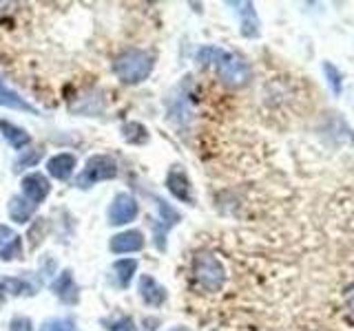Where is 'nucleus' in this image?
Masks as SVG:
<instances>
[{
    "instance_id": "nucleus-9",
    "label": "nucleus",
    "mask_w": 354,
    "mask_h": 331,
    "mask_svg": "<svg viewBox=\"0 0 354 331\" xmlns=\"http://www.w3.org/2000/svg\"><path fill=\"white\" fill-rule=\"evenodd\" d=\"M144 248V237L142 232L138 230H129V232H122V234L111 239V250L118 252V254H124V252H136Z\"/></svg>"
},
{
    "instance_id": "nucleus-15",
    "label": "nucleus",
    "mask_w": 354,
    "mask_h": 331,
    "mask_svg": "<svg viewBox=\"0 0 354 331\" xmlns=\"http://www.w3.org/2000/svg\"><path fill=\"white\" fill-rule=\"evenodd\" d=\"M0 130H3V135L7 137V141L14 146L16 150H22L29 143V135L22 128L9 124V121H0Z\"/></svg>"
},
{
    "instance_id": "nucleus-10",
    "label": "nucleus",
    "mask_w": 354,
    "mask_h": 331,
    "mask_svg": "<svg viewBox=\"0 0 354 331\" xmlns=\"http://www.w3.org/2000/svg\"><path fill=\"white\" fill-rule=\"evenodd\" d=\"M73 168H75V157H73V154H69V152H60V154H55V157H51L47 161L49 174L55 177V179H60V181L69 179Z\"/></svg>"
},
{
    "instance_id": "nucleus-17",
    "label": "nucleus",
    "mask_w": 354,
    "mask_h": 331,
    "mask_svg": "<svg viewBox=\"0 0 354 331\" xmlns=\"http://www.w3.org/2000/svg\"><path fill=\"white\" fill-rule=\"evenodd\" d=\"M69 290H73V281H71V274L64 272L58 279V283H53V292L58 294L62 301H66V294H69Z\"/></svg>"
},
{
    "instance_id": "nucleus-19",
    "label": "nucleus",
    "mask_w": 354,
    "mask_h": 331,
    "mask_svg": "<svg viewBox=\"0 0 354 331\" xmlns=\"http://www.w3.org/2000/svg\"><path fill=\"white\" fill-rule=\"evenodd\" d=\"M42 331H75V327L71 320H66V318H53L49 323L42 325Z\"/></svg>"
},
{
    "instance_id": "nucleus-1",
    "label": "nucleus",
    "mask_w": 354,
    "mask_h": 331,
    "mask_svg": "<svg viewBox=\"0 0 354 331\" xmlns=\"http://www.w3.org/2000/svg\"><path fill=\"white\" fill-rule=\"evenodd\" d=\"M191 276L193 287L202 294H217L224 290L228 281V272L215 254L210 252H197L191 263Z\"/></svg>"
},
{
    "instance_id": "nucleus-22",
    "label": "nucleus",
    "mask_w": 354,
    "mask_h": 331,
    "mask_svg": "<svg viewBox=\"0 0 354 331\" xmlns=\"http://www.w3.org/2000/svg\"><path fill=\"white\" fill-rule=\"evenodd\" d=\"M38 157H40L38 152H33L31 157H29V154H25V157H20V159H18V163H16V170H20L25 163H36V159H38Z\"/></svg>"
},
{
    "instance_id": "nucleus-20",
    "label": "nucleus",
    "mask_w": 354,
    "mask_h": 331,
    "mask_svg": "<svg viewBox=\"0 0 354 331\" xmlns=\"http://www.w3.org/2000/svg\"><path fill=\"white\" fill-rule=\"evenodd\" d=\"M9 331H31V320L29 318H14L9 325Z\"/></svg>"
},
{
    "instance_id": "nucleus-3",
    "label": "nucleus",
    "mask_w": 354,
    "mask_h": 331,
    "mask_svg": "<svg viewBox=\"0 0 354 331\" xmlns=\"http://www.w3.org/2000/svg\"><path fill=\"white\" fill-rule=\"evenodd\" d=\"M115 73L122 82L127 84H138L142 80H147L151 75V69H153V60L147 51H140V49H131V51H124L122 55H118L115 60Z\"/></svg>"
},
{
    "instance_id": "nucleus-23",
    "label": "nucleus",
    "mask_w": 354,
    "mask_h": 331,
    "mask_svg": "<svg viewBox=\"0 0 354 331\" xmlns=\"http://www.w3.org/2000/svg\"><path fill=\"white\" fill-rule=\"evenodd\" d=\"M346 303H348V309H350V314L354 316V287L346 294Z\"/></svg>"
},
{
    "instance_id": "nucleus-16",
    "label": "nucleus",
    "mask_w": 354,
    "mask_h": 331,
    "mask_svg": "<svg viewBox=\"0 0 354 331\" xmlns=\"http://www.w3.org/2000/svg\"><path fill=\"white\" fill-rule=\"evenodd\" d=\"M113 270H115V274H118L120 285H122V287H127L129 281L133 279V274H136V270H138V263L133 261V259H124V261H118V263L113 265Z\"/></svg>"
},
{
    "instance_id": "nucleus-6",
    "label": "nucleus",
    "mask_w": 354,
    "mask_h": 331,
    "mask_svg": "<svg viewBox=\"0 0 354 331\" xmlns=\"http://www.w3.org/2000/svg\"><path fill=\"white\" fill-rule=\"evenodd\" d=\"M49 190H51V185L47 181V177L40 172H31L29 177L22 179V192H25V199L31 201L33 205L42 203L44 199H47Z\"/></svg>"
},
{
    "instance_id": "nucleus-24",
    "label": "nucleus",
    "mask_w": 354,
    "mask_h": 331,
    "mask_svg": "<svg viewBox=\"0 0 354 331\" xmlns=\"http://www.w3.org/2000/svg\"><path fill=\"white\" fill-rule=\"evenodd\" d=\"M173 331H191V329H188V327H175Z\"/></svg>"
},
{
    "instance_id": "nucleus-21",
    "label": "nucleus",
    "mask_w": 354,
    "mask_h": 331,
    "mask_svg": "<svg viewBox=\"0 0 354 331\" xmlns=\"http://www.w3.org/2000/svg\"><path fill=\"white\" fill-rule=\"evenodd\" d=\"M111 331H136V325H133V320L122 318L120 323H115L113 327H111Z\"/></svg>"
},
{
    "instance_id": "nucleus-4",
    "label": "nucleus",
    "mask_w": 354,
    "mask_h": 331,
    "mask_svg": "<svg viewBox=\"0 0 354 331\" xmlns=\"http://www.w3.org/2000/svg\"><path fill=\"white\" fill-rule=\"evenodd\" d=\"M118 174V163L104 157V154H97V157H91L86 161V168L82 170V174L77 177V185L80 188H91L95 181H102V179H113Z\"/></svg>"
},
{
    "instance_id": "nucleus-11",
    "label": "nucleus",
    "mask_w": 354,
    "mask_h": 331,
    "mask_svg": "<svg viewBox=\"0 0 354 331\" xmlns=\"http://www.w3.org/2000/svg\"><path fill=\"white\" fill-rule=\"evenodd\" d=\"M140 296L144 298V303H147V305L160 307L164 303V298H166V292L151 279V276H142V279H140Z\"/></svg>"
},
{
    "instance_id": "nucleus-5",
    "label": "nucleus",
    "mask_w": 354,
    "mask_h": 331,
    "mask_svg": "<svg viewBox=\"0 0 354 331\" xmlns=\"http://www.w3.org/2000/svg\"><path fill=\"white\" fill-rule=\"evenodd\" d=\"M138 214V201L131 194L122 192L113 199V203L109 208V223L113 225H124L131 223Z\"/></svg>"
},
{
    "instance_id": "nucleus-2",
    "label": "nucleus",
    "mask_w": 354,
    "mask_h": 331,
    "mask_svg": "<svg viewBox=\"0 0 354 331\" xmlns=\"http://www.w3.org/2000/svg\"><path fill=\"white\" fill-rule=\"evenodd\" d=\"M197 60L202 64H215L219 77L230 86H241L248 80V66L230 51H224L219 47H206L197 53Z\"/></svg>"
},
{
    "instance_id": "nucleus-8",
    "label": "nucleus",
    "mask_w": 354,
    "mask_h": 331,
    "mask_svg": "<svg viewBox=\"0 0 354 331\" xmlns=\"http://www.w3.org/2000/svg\"><path fill=\"white\" fill-rule=\"evenodd\" d=\"M20 254H22L20 237L11 228L0 225V259L3 261L20 259Z\"/></svg>"
},
{
    "instance_id": "nucleus-12",
    "label": "nucleus",
    "mask_w": 354,
    "mask_h": 331,
    "mask_svg": "<svg viewBox=\"0 0 354 331\" xmlns=\"http://www.w3.org/2000/svg\"><path fill=\"white\" fill-rule=\"evenodd\" d=\"M241 36L246 38H254L259 36V20H257V14H254V9L250 3H243L241 5Z\"/></svg>"
},
{
    "instance_id": "nucleus-14",
    "label": "nucleus",
    "mask_w": 354,
    "mask_h": 331,
    "mask_svg": "<svg viewBox=\"0 0 354 331\" xmlns=\"http://www.w3.org/2000/svg\"><path fill=\"white\" fill-rule=\"evenodd\" d=\"M0 104H3V106H9V108H16V110H29V113L38 115V110L33 108L31 104H27L22 97H18L14 91H9V88L3 84V80H0Z\"/></svg>"
},
{
    "instance_id": "nucleus-13",
    "label": "nucleus",
    "mask_w": 354,
    "mask_h": 331,
    "mask_svg": "<svg viewBox=\"0 0 354 331\" xmlns=\"http://www.w3.org/2000/svg\"><path fill=\"white\" fill-rule=\"evenodd\" d=\"M31 212H33V203L27 201L25 197H14L9 201V214H11V219L16 221V223H27Z\"/></svg>"
},
{
    "instance_id": "nucleus-18",
    "label": "nucleus",
    "mask_w": 354,
    "mask_h": 331,
    "mask_svg": "<svg viewBox=\"0 0 354 331\" xmlns=\"http://www.w3.org/2000/svg\"><path fill=\"white\" fill-rule=\"evenodd\" d=\"M324 71H326V75H328V82H330V88H332V93H341V71L339 69H335L330 62H326L324 64Z\"/></svg>"
},
{
    "instance_id": "nucleus-7",
    "label": "nucleus",
    "mask_w": 354,
    "mask_h": 331,
    "mask_svg": "<svg viewBox=\"0 0 354 331\" xmlns=\"http://www.w3.org/2000/svg\"><path fill=\"white\" fill-rule=\"evenodd\" d=\"M166 183H169V190L173 197H177L180 201H193V194H191V181H188L186 172L180 168V166H173L169 177H166Z\"/></svg>"
}]
</instances>
